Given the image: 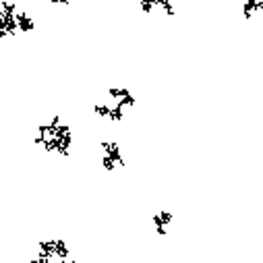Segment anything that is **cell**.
I'll use <instances>...</instances> for the list:
<instances>
[{
  "label": "cell",
  "mask_w": 263,
  "mask_h": 263,
  "mask_svg": "<svg viewBox=\"0 0 263 263\" xmlns=\"http://www.w3.org/2000/svg\"><path fill=\"white\" fill-rule=\"evenodd\" d=\"M31 141L35 147L44 149L46 154L69 158L75 145V133H73V126L62 116H52L35 126Z\"/></svg>",
  "instance_id": "obj_1"
},
{
  "label": "cell",
  "mask_w": 263,
  "mask_h": 263,
  "mask_svg": "<svg viewBox=\"0 0 263 263\" xmlns=\"http://www.w3.org/2000/svg\"><path fill=\"white\" fill-rule=\"evenodd\" d=\"M33 15L19 7L15 0H0V40H9L19 33H33Z\"/></svg>",
  "instance_id": "obj_2"
},
{
  "label": "cell",
  "mask_w": 263,
  "mask_h": 263,
  "mask_svg": "<svg viewBox=\"0 0 263 263\" xmlns=\"http://www.w3.org/2000/svg\"><path fill=\"white\" fill-rule=\"evenodd\" d=\"M100 164L106 172H114L126 164L122 147L118 141H114V139H102L100 141Z\"/></svg>",
  "instance_id": "obj_3"
},
{
  "label": "cell",
  "mask_w": 263,
  "mask_h": 263,
  "mask_svg": "<svg viewBox=\"0 0 263 263\" xmlns=\"http://www.w3.org/2000/svg\"><path fill=\"white\" fill-rule=\"evenodd\" d=\"M137 9L143 17H176L174 0H137Z\"/></svg>",
  "instance_id": "obj_4"
},
{
  "label": "cell",
  "mask_w": 263,
  "mask_h": 263,
  "mask_svg": "<svg viewBox=\"0 0 263 263\" xmlns=\"http://www.w3.org/2000/svg\"><path fill=\"white\" fill-rule=\"evenodd\" d=\"M93 114L102 120H108V122H122L126 118V108H122L120 104H116L114 100H110L108 96H104L100 102L93 104Z\"/></svg>",
  "instance_id": "obj_5"
},
{
  "label": "cell",
  "mask_w": 263,
  "mask_h": 263,
  "mask_svg": "<svg viewBox=\"0 0 263 263\" xmlns=\"http://www.w3.org/2000/svg\"><path fill=\"white\" fill-rule=\"evenodd\" d=\"M172 222H174V214L168 212V210H160V212H156V214L149 218V224L154 226L156 234H160V236H164V234L168 232V228L172 226Z\"/></svg>",
  "instance_id": "obj_6"
},
{
  "label": "cell",
  "mask_w": 263,
  "mask_h": 263,
  "mask_svg": "<svg viewBox=\"0 0 263 263\" xmlns=\"http://www.w3.org/2000/svg\"><path fill=\"white\" fill-rule=\"evenodd\" d=\"M240 17L255 21L263 17V0H240Z\"/></svg>",
  "instance_id": "obj_7"
},
{
  "label": "cell",
  "mask_w": 263,
  "mask_h": 263,
  "mask_svg": "<svg viewBox=\"0 0 263 263\" xmlns=\"http://www.w3.org/2000/svg\"><path fill=\"white\" fill-rule=\"evenodd\" d=\"M46 3L52 5V7H56V9H64V7L71 5V0H46Z\"/></svg>",
  "instance_id": "obj_8"
}]
</instances>
